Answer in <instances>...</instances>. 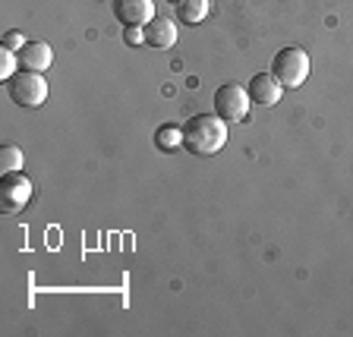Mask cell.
<instances>
[{
    "mask_svg": "<svg viewBox=\"0 0 353 337\" xmlns=\"http://www.w3.org/2000/svg\"><path fill=\"white\" fill-rule=\"evenodd\" d=\"M228 126L218 114H196L183 123V148L199 158H208V154H218L228 142Z\"/></svg>",
    "mask_w": 353,
    "mask_h": 337,
    "instance_id": "obj_1",
    "label": "cell"
},
{
    "mask_svg": "<svg viewBox=\"0 0 353 337\" xmlns=\"http://www.w3.org/2000/svg\"><path fill=\"white\" fill-rule=\"evenodd\" d=\"M252 108V98H250V88L240 85V82H224V85H218V92H214V114H218L224 123H243L246 120V114H250Z\"/></svg>",
    "mask_w": 353,
    "mask_h": 337,
    "instance_id": "obj_2",
    "label": "cell"
},
{
    "mask_svg": "<svg viewBox=\"0 0 353 337\" xmlns=\"http://www.w3.org/2000/svg\"><path fill=\"white\" fill-rule=\"evenodd\" d=\"M272 76L284 88H300L309 79V54L303 48H281L272 60Z\"/></svg>",
    "mask_w": 353,
    "mask_h": 337,
    "instance_id": "obj_3",
    "label": "cell"
},
{
    "mask_svg": "<svg viewBox=\"0 0 353 337\" xmlns=\"http://www.w3.org/2000/svg\"><path fill=\"white\" fill-rule=\"evenodd\" d=\"M7 95L19 108H41L48 101V82H44L41 73L19 70L13 79H7Z\"/></svg>",
    "mask_w": 353,
    "mask_h": 337,
    "instance_id": "obj_4",
    "label": "cell"
},
{
    "mask_svg": "<svg viewBox=\"0 0 353 337\" xmlns=\"http://www.w3.org/2000/svg\"><path fill=\"white\" fill-rule=\"evenodd\" d=\"M32 198V180L22 170H16V174H3V180H0V208L7 214L19 212V208L29 205Z\"/></svg>",
    "mask_w": 353,
    "mask_h": 337,
    "instance_id": "obj_5",
    "label": "cell"
},
{
    "mask_svg": "<svg viewBox=\"0 0 353 337\" xmlns=\"http://www.w3.org/2000/svg\"><path fill=\"white\" fill-rule=\"evenodd\" d=\"M120 25H148L154 19V0H114Z\"/></svg>",
    "mask_w": 353,
    "mask_h": 337,
    "instance_id": "obj_6",
    "label": "cell"
},
{
    "mask_svg": "<svg viewBox=\"0 0 353 337\" xmlns=\"http://www.w3.org/2000/svg\"><path fill=\"white\" fill-rule=\"evenodd\" d=\"M16 54H19V70H29V73H48L54 63L51 44L44 41H26Z\"/></svg>",
    "mask_w": 353,
    "mask_h": 337,
    "instance_id": "obj_7",
    "label": "cell"
},
{
    "mask_svg": "<svg viewBox=\"0 0 353 337\" xmlns=\"http://www.w3.org/2000/svg\"><path fill=\"white\" fill-rule=\"evenodd\" d=\"M142 32H145V44L154 51H168L176 44V22L168 16H154L148 25H142Z\"/></svg>",
    "mask_w": 353,
    "mask_h": 337,
    "instance_id": "obj_8",
    "label": "cell"
},
{
    "mask_svg": "<svg viewBox=\"0 0 353 337\" xmlns=\"http://www.w3.org/2000/svg\"><path fill=\"white\" fill-rule=\"evenodd\" d=\"M246 88H250L252 104H259V108H272V104H278L281 92H284V85H281L272 73H256Z\"/></svg>",
    "mask_w": 353,
    "mask_h": 337,
    "instance_id": "obj_9",
    "label": "cell"
},
{
    "mask_svg": "<svg viewBox=\"0 0 353 337\" xmlns=\"http://www.w3.org/2000/svg\"><path fill=\"white\" fill-rule=\"evenodd\" d=\"M174 7H176V19L183 25H199L212 10V0H174Z\"/></svg>",
    "mask_w": 353,
    "mask_h": 337,
    "instance_id": "obj_10",
    "label": "cell"
},
{
    "mask_svg": "<svg viewBox=\"0 0 353 337\" xmlns=\"http://www.w3.org/2000/svg\"><path fill=\"white\" fill-rule=\"evenodd\" d=\"M154 145L158 152H180L183 148V126L176 123H164L154 130Z\"/></svg>",
    "mask_w": 353,
    "mask_h": 337,
    "instance_id": "obj_11",
    "label": "cell"
},
{
    "mask_svg": "<svg viewBox=\"0 0 353 337\" xmlns=\"http://www.w3.org/2000/svg\"><path fill=\"white\" fill-rule=\"evenodd\" d=\"M16 170H22L19 145H3L0 148V174H16Z\"/></svg>",
    "mask_w": 353,
    "mask_h": 337,
    "instance_id": "obj_12",
    "label": "cell"
},
{
    "mask_svg": "<svg viewBox=\"0 0 353 337\" xmlns=\"http://www.w3.org/2000/svg\"><path fill=\"white\" fill-rule=\"evenodd\" d=\"M16 66H19V54H16L13 48H3V44H0V79H13Z\"/></svg>",
    "mask_w": 353,
    "mask_h": 337,
    "instance_id": "obj_13",
    "label": "cell"
},
{
    "mask_svg": "<svg viewBox=\"0 0 353 337\" xmlns=\"http://www.w3.org/2000/svg\"><path fill=\"white\" fill-rule=\"evenodd\" d=\"M123 41L126 44H145V32H142V25H126V29H123Z\"/></svg>",
    "mask_w": 353,
    "mask_h": 337,
    "instance_id": "obj_14",
    "label": "cell"
},
{
    "mask_svg": "<svg viewBox=\"0 0 353 337\" xmlns=\"http://www.w3.org/2000/svg\"><path fill=\"white\" fill-rule=\"evenodd\" d=\"M22 44H26V38H22L19 32H7V35H3V48H13V51H19Z\"/></svg>",
    "mask_w": 353,
    "mask_h": 337,
    "instance_id": "obj_15",
    "label": "cell"
}]
</instances>
